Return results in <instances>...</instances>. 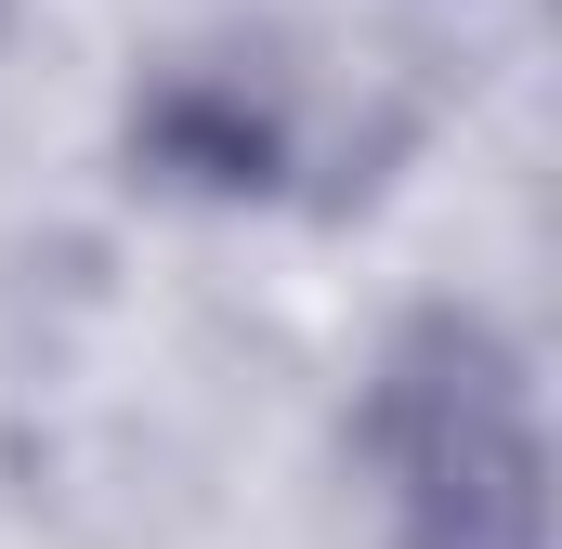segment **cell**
I'll return each instance as SVG.
<instances>
[{"instance_id": "cell-1", "label": "cell", "mask_w": 562, "mask_h": 549, "mask_svg": "<svg viewBox=\"0 0 562 549\" xmlns=\"http://www.w3.org/2000/svg\"><path fill=\"white\" fill-rule=\"evenodd\" d=\"M380 511L406 549H537V380L484 314H431L367 406Z\"/></svg>"}]
</instances>
